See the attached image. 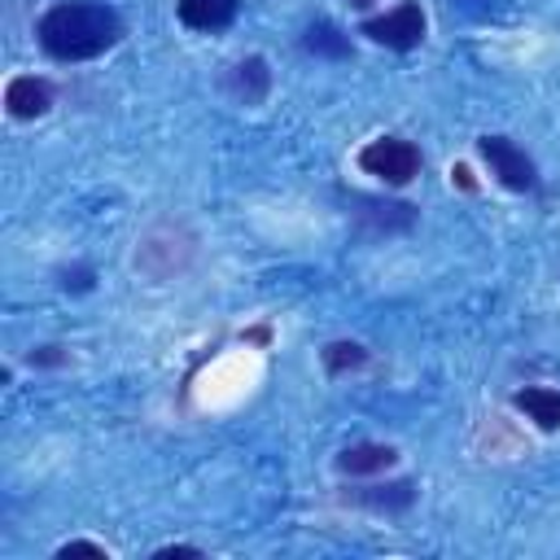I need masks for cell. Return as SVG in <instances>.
Instances as JSON below:
<instances>
[{"instance_id": "cell-1", "label": "cell", "mask_w": 560, "mask_h": 560, "mask_svg": "<svg viewBox=\"0 0 560 560\" xmlns=\"http://www.w3.org/2000/svg\"><path fill=\"white\" fill-rule=\"evenodd\" d=\"M35 39L52 61H92L122 39V18L105 0H61L39 13Z\"/></svg>"}, {"instance_id": "cell-2", "label": "cell", "mask_w": 560, "mask_h": 560, "mask_svg": "<svg viewBox=\"0 0 560 560\" xmlns=\"http://www.w3.org/2000/svg\"><path fill=\"white\" fill-rule=\"evenodd\" d=\"M192 258H197V236L179 219H162L136 241V271L149 280H171V276L188 271Z\"/></svg>"}, {"instance_id": "cell-3", "label": "cell", "mask_w": 560, "mask_h": 560, "mask_svg": "<svg viewBox=\"0 0 560 560\" xmlns=\"http://www.w3.org/2000/svg\"><path fill=\"white\" fill-rule=\"evenodd\" d=\"M359 166L368 175H376L381 184L402 188V184H411L420 175V149L411 140H402V136H376V140H368L359 149Z\"/></svg>"}, {"instance_id": "cell-4", "label": "cell", "mask_w": 560, "mask_h": 560, "mask_svg": "<svg viewBox=\"0 0 560 560\" xmlns=\"http://www.w3.org/2000/svg\"><path fill=\"white\" fill-rule=\"evenodd\" d=\"M477 149H481L490 175H494L503 188H512V192H529V188L538 184V166H534V158H529L516 140H508V136H481Z\"/></svg>"}, {"instance_id": "cell-5", "label": "cell", "mask_w": 560, "mask_h": 560, "mask_svg": "<svg viewBox=\"0 0 560 560\" xmlns=\"http://www.w3.org/2000/svg\"><path fill=\"white\" fill-rule=\"evenodd\" d=\"M363 35H368L372 44H385V48H394V52H407V48H416V44L424 39V9H420L416 0H402V4H394L389 13L368 18V22H363Z\"/></svg>"}, {"instance_id": "cell-6", "label": "cell", "mask_w": 560, "mask_h": 560, "mask_svg": "<svg viewBox=\"0 0 560 560\" xmlns=\"http://www.w3.org/2000/svg\"><path fill=\"white\" fill-rule=\"evenodd\" d=\"M350 201L359 206L354 223L368 236H394V232H407L416 223V206H407V201H385V197H363V192H354Z\"/></svg>"}, {"instance_id": "cell-7", "label": "cell", "mask_w": 560, "mask_h": 560, "mask_svg": "<svg viewBox=\"0 0 560 560\" xmlns=\"http://www.w3.org/2000/svg\"><path fill=\"white\" fill-rule=\"evenodd\" d=\"M223 88L241 101V105H262L271 92V66L262 57H241L236 66H228Z\"/></svg>"}, {"instance_id": "cell-8", "label": "cell", "mask_w": 560, "mask_h": 560, "mask_svg": "<svg viewBox=\"0 0 560 560\" xmlns=\"http://www.w3.org/2000/svg\"><path fill=\"white\" fill-rule=\"evenodd\" d=\"M4 109L13 114V118H44L48 109H52V83L48 79H35V74H18V79H9V88H4Z\"/></svg>"}, {"instance_id": "cell-9", "label": "cell", "mask_w": 560, "mask_h": 560, "mask_svg": "<svg viewBox=\"0 0 560 560\" xmlns=\"http://www.w3.org/2000/svg\"><path fill=\"white\" fill-rule=\"evenodd\" d=\"M346 499H354L359 508H368V512H385V516H394V512H407L411 503H416V486L407 481V477H398V481H381V486H363V490H346Z\"/></svg>"}, {"instance_id": "cell-10", "label": "cell", "mask_w": 560, "mask_h": 560, "mask_svg": "<svg viewBox=\"0 0 560 560\" xmlns=\"http://www.w3.org/2000/svg\"><path fill=\"white\" fill-rule=\"evenodd\" d=\"M398 464V451L385 446V442H354L337 455V472L346 477H368V472H385Z\"/></svg>"}, {"instance_id": "cell-11", "label": "cell", "mask_w": 560, "mask_h": 560, "mask_svg": "<svg viewBox=\"0 0 560 560\" xmlns=\"http://www.w3.org/2000/svg\"><path fill=\"white\" fill-rule=\"evenodd\" d=\"M512 407L525 411V420H534L542 433H556V429H560V389L525 385V389L512 394Z\"/></svg>"}, {"instance_id": "cell-12", "label": "cell", "mask_w": 560, "mask_h": 560, "mask_svg": "<svg viewBox=\"0 0 560 560\" xmlns=\"http://www.w3.org/2000/svg\"><path fill=\"white\" fill-rule=\"evenodd\" d=\"M302 48H306L311 57H324V61H346V57H354L350 35H346L337 22H328V18H319V22H311V26L302 31Z\"/></svg>"}, {"instance_id": "cell-13", "label": "cell", "mask_w": 560, "mask_h": 560, "mask_svg": "<svg viewBox=\"0 0 560 560\" xmlns=\"http://www.w3.org/2000/svg\"><path fill=\"white\" fill-rule=\"evenodd\" d=\"M241 0H179V22L188 31H223L236 18Z\"/></svg>"}, {"instance_id": "cell-14", "label": "cell", "mask_w": 560, "mask_h": 560, "mask_svg": "<svg viewBox=\"0 0 560 560\" xmlns=\"http://www.w3.org/2000/svg\"><path fill=\"white\" fill-rule=\"evenodd\" d=\"M319 359H324L328 376H346V372H354V368L368 363V346H359V341H328L319 350Z\"/></svg>"}, {"instance_id": "cell-15", "label": "cell", "mask_w": 560, "mask_h": 560, "mask_svg": "<svg viewBox=\"0 0 560 560\" xmlns=\"http://www.w3.org/2000/svg\"><path fill=\"white\" fill-rule=\"evenodd\" d=\"M26 363L31 368H61V363H70V350L57 346V341H44V346H31L26 350Z\"/></svg>"}, {"instance_id": "cell-16", "label": "cell", "mask_w": 560, "mask_h": 560, "mask_svg": "<svg viewBox=\"0 0 560 560\" xmlns=\"http://www.w3.org/2000/svg\"><path fill=\"white\" fill-rule=\"evenodd\" d=\"M92 280H96V271H92L88 262H79V267H66V271H61V289H70V293H88V289H92Z\"/></svg>"}, {"instance_id": "cell-17", "label": "cell", "mask_w": 560, "mask_h": 560, "mask_svg": "<svg viewBox=\"0 0 560 560\" xmlns=\"http://www.w3.org/2000/svg\"><path fill=\"white\" fill-rule=\"evenodd\" d=\"M70 556H96V560H109V551L101 542H88V538H70L57 547V560H70Z\"/></svg>"}, {"instance_id": "cell-18", "label": "cell", "mask_w": 560, "mask_h": 560, "mask_svg": "<svg viewBox=\"0 0 560 560\" xmlns=\"http://www.w3.org/2000/svg\"><path fill=\"white\" fill-rule=\"evenodd\" d=\"M451 184H459L464 192H472V188H477V184H472V171H468V166H451Z\"/></svg>"}, {"instance_id": "cell-19", "label": "cell", "mask_w": 560, "mask_h": 560, "mask_svg": "<svg viewBox=\"0 0 560 560\" xmlns=\"http://www.w3.org/2000/svg\"><path fill=\"white\" fill-rule=\"evenodd\" d=\"M153 556H158V560H171V556H201V551H197V547H184V542H179V547H158Z\"/></svg>"}, {"instance_id": "cell-20", "label": "cell", "mask_w": 560, "mask_h": 560, "mask_svg": "<svg viewBox=\"0 0 560 560\" xmlns=\"http://www.w3.org/2000/svg\"><path fill=\"white\" fill-rule=\"evenodd\" d=\"M350 4H354V9H368V4H372V0H350Z\"/></svg>"}]
</instances>
